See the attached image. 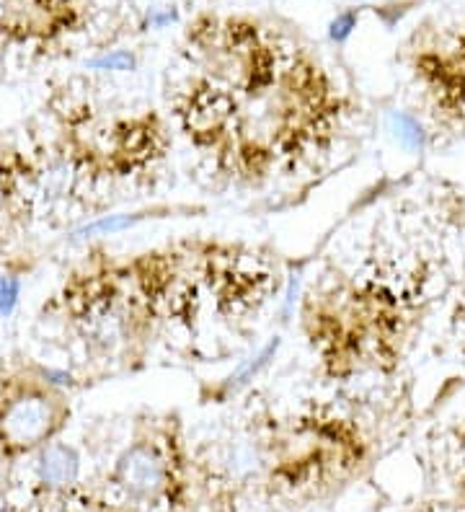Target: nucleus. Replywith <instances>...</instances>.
Returning a JSON list of instances; mask_svg holds the SVG:
<instances>
[{"label": "nucleus", "mask_w": 465, "mask_h": 512, "mask_svg": "<svg viewBox=\"0 0 465 512\" xmlns=\"http://www.w3.org/2000/svg\"><path fill=\"white\" fill-rule=\"evenodd\" d=\"M21 298V280L13 275H0V316L8 319L13 308L19 306Z\"/></svg>", "instance_id": "1a4fd4ad"}, {"label": "nucleus", "mask_w": 465, "mask_h": 512, "mask_svg": "<svg viewBox=\"0 0 465 512\" xmlns=\"http://www.w3.org/2000/svg\"><path fill=\"white\" fill-rule=\"evenodd\" d=\"M114 481L130 500L153 502L168 487V463L155 445L135 443L117 458Z\"/></svg>", "instance_id": "f03ea898"}, {"label": "nucleus", "mask_w": 465, "mask_h": 512, "mask_svg": "<svg viewBox=\"0 0 465 512\" xmlns=\"http://www.w3.org/2000/svg\"><path fill=\"white\" fill-rule=\"evenodd\" d=\"M145 218V213L135 215H109V218H101L96 223L86 225L81 231H75V236H114V233L130 228V225L140 223Z\"/></svg>", "instance_id": "6e6552de"}, {"label": "nucleus", "mask_w": 465, "mask_h": 512, "mask_svg": "<svg viewBox=\"0 0 465 512\" xmlns=\"http://www.w3.org/2000/svg\"><path fill=\"white\" fill-rule=\"evenodd\" d=\"M236 114V101L228 91L220 88H205L189 99V107L184 112V125L189 135L197 140L217 138L228 130L230 119Z\"/></svg>", "instance_id": "7ed1b4c3"}, {"label": "nucleus", "mask_w": 465, "mask_h": 512, "mask_svg": "<svg viewBox=\"0 0 465 512\" xmlns=\"http://www.w3.org/2000/svg\"><path fill=\"white\" fill-rule=\"evenodd\" d=\"M354 26H357V13H341V16H336L334 24H331V39L334 42H344L352 34Z\"/></svg>", "instance_id": "9b49d317"}, {"label": "nucleus", "mask_w": 465, "mask_h": 512, "mask_svg": "<svg viewBox=\"0 0 465 512\" xmlns=\"http://www.w3.org/2000/svg\"><path fill=\"white\" fill-rule=\"evenodd\" d=\"M70 417L68 401L39 378H13L0 386V453L24 456L60 435Z\"/></svg>", "instance_id": "f257e3e1"}, {"label": "nucleus", "mask_w": 465, "mask_h": 512, "mask_svg": "<svg viewBox=\"0 0 465 512\" xmlns=\"http://www.w3.org/2000/svg\"><path fill=\"white\" fill-rule=\"evenodd\" d=\"M81 476V453L68 443L52 440L37 450V479L50 492H65Z\"/></svg>", "instance_id": "20e7f679"}, {"label": "nucleus", "mask_w": 465, "mask_h": 512, "mask_svg": "<svg viewBox=\"0 0 465 512\" xmlns=\"http://www.w3.org/2000/svg\"><path fill=\"white\" fill-rule=\"evenodd\" d=\"M388 130H391V135L396 138V143L401 145V148L411 150V153L422 150L424 140H427L422 122L416 117H411L409 112H391V117H388Z\"/></svg>", "instance_id": "0eeeda50"}, {"label": "nucleus", "mask_w": 465, "mask_h": 512, "mask_svg": "<svg viewBox=\"0 0 465 512\" xmlns=\"http://www.w3.org/2000/svg\"><path fill=\"white\" fill-rule=\"evenodd\" d=\"M91 68L96 70H132L135 68V57L130 52H112V55H104L99 60H93Z\"/></svg>", "instance_id": "9d476101"}, {"label": "nucleus", "mask_w": 465, "mask_h": 512, "mask_svg": "<svg viewBox=\"0 0 465 512\" xmlns=\"http://www.w3.org/2000/svg\"><path fill=\"white\" fill-rule=\"evenodd\" d=\"M277 350H279V339L274 337L272 342L267 344V347H261L259 355L248 357L246 363H243L241 368L236 370V375H230L228 381H225V394H236V391L246 388L248 383L254 381L256 375L261 373V370H264L269 363H272L274 355H277Z\"/></svg>", "instance_id": "423d86ee"}, {"label": "nucleus", "mask_w": 465, "mask_h": 512, "mask_svg": "<svg viewBox=\"0 0 465 512\" xmlns=\"http://www.w3.org/2000/svg\"><path fill=\"white\" fill-rule=\"evenodd\" d=\"M6 200H8V184H6V174L0 171V210L6 207Z\"/></svg>", "instance_id": "f8f14e48"}, {"label": "nucleus", "mask_w": 465, "mask_h": 512, "mask_svg": "<svg viewBox=\"0 0 465 512\" xmlns=\"http://www.w3.org/2000/svg\"><path fill=\"white\" fill-rule=\"evenodd\" d=\"M225 469L236 479H248V476H256L264 466V456L261 450L251 443H233L225 450Z\"/></svg>", "instance_id": "39448f33"}]
</instances>
